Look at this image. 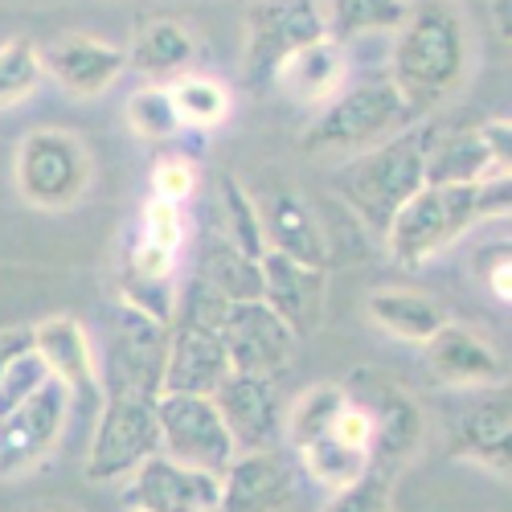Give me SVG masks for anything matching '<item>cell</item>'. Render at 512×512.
Here are the masks:
<instances>
[{
    "label": "cell",
    "instance_id": "1",
    "mask_svg": "<svg viewBox=\"0 0 512 512\" xmlns=\"http://www.w3.org/2000/svg\"><path fill=\"white\" fill-rule=\"evenodd\" d=\"M467 70H472V33H467V17L455 0L406 5L402 25L394 29L390 82L402 91L410 111L422 115L459 91Z\"/></svg>",
    "mask_w": 512,
    "mask_h": 512
},
{
    "label": "cell",
    "instance_id": "2",
    "mask_svg": "<svg viewBox=\"0 0 512 512\" xmlns=\"http://www.w3.org/2000/svg\"><path fill=\"white\" fill-rule=\"evenodd\" d=\"M512 181L488 177L476 185H422L386 226V250L398 267H422L484 218L512 209Z\"/></svg>",
    "mask_w": 512,
    "mask_h": 512
},
{
    "label": "cell",
    "instance_id": "3",
    "mask_svg": "<svg viewBox=\"0 0 512 512\" xmlns=\"http://www.w3.org/2000/svg\"><path fill=\"white\" fill-rule=\"evenodd\" d=\"M435 127H402L398 136L381 140L365 152H357V160H349L336 173V193L345 201L365 230L386 234V226L394 222V213L426 185V148H431Z\"/></svg>",
    "mask_w": 512,
    "mask_h": 512
},
{
    "label": "cell",
    "instance_id": "4",
    "mask_svg": "<svg viewBox=\"0 0 512 512\" xmlns=\"http://www.w3.org/2000/svg\"><path fill=\"white\" fill-rule=\"evenodd\" d=\"M414 123L410 103L402 99V91L390 78H369L357 82L349 91H336L320 119L308 127L304 136V152L312 156H349V152H365L381 140L398 136L402 127Z\"/></svg>",
    "mask_w": 512,
    "mask_h": 512
},
{
    "label": "cell",
    "instance_id": "5",
    "mask_svg": "<svg viewBox=\"0 0 512 512\" xmlns=\"http://www.w3.org/2000/svg\"><path fill=\"white\" fill-rule=\"evenodd\" d=\"M17 193L33 209H70L91 189L95 160L82 136L70 127H33L17 144L13 160Z\"/></svg>",
    "mask_w": 512,
    "mask_h": 512
},
{
    "label": "cell",
    "instance_id": "6",
    "mask_svg": "<svg viewBox=\"0 0 512 512\" xmlns=\"http://www.w3.org/2000/svg\"><path fill=\"white\" fill-rule=\"evenodd\" d=\"M160 451V422H156V398L136 394H111L99 406V422L91 435V451L82 472L95 484H111L132 476L144 459Z\"/></svg>",
    "mask_w": 512,
    "mask_h": 512
},
{
    "label": "cell",
    "instance_id": "7",
    "mask_svg": "<svg viewBox=\"0 0 512 512\" xmlns=\"http://www.w3.org/2000/svg\"><path fill=\"white\" fill-rule=\"evenodd\" d=\"M156 422H160V451L185 467H197V472L222 476L238 455L218 406L205 394H160Z\"/></svg>",
    "mask_w": 512,
    "mask_h": 512
},
{
    "label": "cell",
    "instance_id": "8",
    "mask_svg": "<svg viewBox=\"0 0 512 512\" xmlns=\"http://www.w3.org/2000/svg\"><path fill=\"white\" fill-rule=\"evenodd\" d=\"M324 37L316 0H263L246 17V78L250 87H271L279 66Z\"/></svg>",
    "mask_w": 512,
    "mask_h": 512
},
{
    "label": "cell",
    "instance_id": "9",
    "mask_svg": "<svg viewBox=\"0 0 512 512\" xmlns=\"http://www.w3.org/2000/svg\"><path fill=\"white\" fill-rule=\"evenodd\" d=\"M357 386H365V394L349 390V398H357L369 418H373V443H369V467L381 476H398L402 467L418 455L422 435H426V414L422 406L410 398V390H402L398 381L381 377V373H357Z\"/></svg>",
    "mask_w": 512,
    "mask_h": 512
},
{
    "label": "cell",
    "instance_id": "10",
    "mask_svg": "<svg viewBox=\"0 0 512 512\" xmlns=\"http://www.w3.org/2000/svg\"><path fill=\"white\" fill-rule=\"evenodd\" d=\"M218 336L226 345L234 373H254V377H271V381L291 369L295 345H300V336L291 332V324L267 300L226 304V312L218 320Z\"/></svg>",
    "mask_w": 512,
    "mask_h": 512
},
{
    "label": "cell",
    "instance_id": "11",
    "mask_svg": "<svg viewBox=\"0 0 512 512\" xmlns=\"http://www.w3.org/2000/svg\"><path fill=\"white\" fill-rule=\"evenodd\" d=\"M66 414L70 390L58 377H46L21 406L0 414V476H21L46 459L62 439Z\"/></svg>",
    "mask_w": 512,
    "mask_h": 512
},
{
    "label": "cell",
    "instance_id": "12",
    "mask_svg": "<svg viewBox=\"0 0 512 512\" xmlns=\"http://www.w3.org/2000/svg\"><path fill=\"white\" fill-rule=\"evenodd\" d=\"M168 324H156L152 316L136 308H119L115 345L107 353V377L103 394H136V398H160V377L168 357Z\"/></svg>",
    "mask_w": 512,
    "mask_h": 512
},
{
    "label": "cell",
    "instance_id": "13",
    "mask_svg": "<svg viewBox=\"0 0 512 512\" xmlns=\"http://www.w3.org/2000/svg\"><path fill=\"white\" fill-rule=\"evenodd\" d=\"M218 500H222V476L185 467L168 459L164 451L144 459L123 492V504L132 512H218Z\"/></svg>",
    "mask_w": 512,
    "mask_h": 512
},
{
    "label": "cell",
    "instance_id": "14",
    "mask_svg": "<svg viewBox=\"0 0 512 512\" xmlns=\"http://www.w3.org/2000/svg\"><path fill=\"white\" fill-rule=\"evenodd\" d=\"M218 406L226 431L242 451H275L283 439V418H279V398H275V381L271 377H254V373H226L222 386L209 394Z\"/></svg>",
    "mask_w": 512,
    "mask_h": 512
},
{
    "label": "cell",
    "instance_id": "15",
    "mask_svg": "<svg viewBox=\"0 0 512 512\" xmlns=\"http://www.w3.org/2000/svg\"><path fill=\"white\" fill-rule=\"evenodd\" d=\"M33 336V349L46 361L50 377H58L62 386L70 390V402L78 398L82 406H103V373H99V361L91 353V340L82 332V324L74 316H50L29 328Z\"/></svg>",
    "mask_w": 512,
    "mask_h": 512
},
{
    "label": "cell",
    "instance_id": "16",
    "mask_svg": "<svg viewBox=\"0 0 512 512\" xmlns=\"http://www.w3.org/2000/svg\"><path fill=\"white\" fill-rule=\"evenodd\" d=\"M426 361H431V373L451 390H492L508 381V365L488 340L455 324L439 328L426 340Z\"/></svg>",
    "mask_w": 512,
    "mask_h": 512
},
{
    "label": "cell",
    "instance_id": "17",
    "mask_svg": "<svg viewBox=\"0 0 512 512\" xmlns=\"http://www.w3.org/2000/svg\"><path fill=\"white\" fill-rule=\"evenodd\" d=\"M230 373V357L218 332L209 328H189L177 324L168 332V357H164V377L160 394H213Z\"/></svg>",
    "mask_w": 512,
    "mask_h": 512
},
{
    "label": "cell",
    "instance_id": "18",
    "mask_svg": "<svg viewBox=\"0 0 512 512\" xmlns=\"http://www.w3.org/2000/svg\"><path fill=\"white\" fill-rule=\"evenodd\" d=\"M451 455L484 463L492 472L508 476V459H512V406L500 386L480 394L467 410L455 414L451 422Z\"/></svg>",
    "mask_w": 512,
    "mask_h": 512
},
{
    "label": "cell",
    "instance_id": "19",
    "mask_svg": "<svg viewBox=\"0 0 512 512\" xmlns=\"http://www.w3.org/2000/svg\"><path fill=\"white\" fill-rule=\"evenodd\" d=\"M41 66H46V74L58 78L70 95L99 99L127 70V54L119 46H111V41H99V37H62L41 54Z\"/></svg>",
    "mask_w": 512,
    "mask_h": 512
},
{
    "label": "cell",
    "instance_id": "20",
    "mask_svg": "<svg viewBox=\"0 0 512 512\" xmlns=\"http://www.w3.org/2000/svg\"><path fill=\"white\" fill-rule=\"evenodd\" d=\"M263 300L291 324L295 336H304L324 316V267H304L279 250H267L263 259Z\"/></svg>",
    "mask_w": 512,
    "mask_h": 512
},
{
    "label": "cell",
    "instance_id": "21",
    "mask_svg": "<svg viewBox=\"0 0 512 512\" xmlns=\"http://www.w3.org/2000/svg\"><path fill=\"white\" fill-rule=\"evenodd\" d=\"M291 504V472L275 451H242L222 472L218 512H283Z\"/></svg>",
    "mask_w": 512,
    "mask_h": 512
},
{
    "label": "cell",
    "instance_id": "22",
    "mask_svg": "<svg viewBox=\"0 0 512 512\" xmlns=\"http://www.w3.org/2000/svg\"><path fill=\"white\" fill-rule=\"evenodd\" d=\"M263 234H267V250H279L287 259L304 263V267H324L332 263V242H328V230L316 222L312 205L291 193V189H279L263 209Z\"/></svg>",
    "mask_w": 512,
    "mask_h": 512
},
{
    "label": "cell",
    "instance_id": "23",
    "mask_svg": "<svg viewBox=\"0 0 512 512\" xmlns=\"http://www.w3.org/2000/svg\"><path fill=\"white\" fill-rule=\"evenodd\" d=\"M345 74H349L345 50H340L336 41L320 37V41H312V46H304L300 54H291V58L279 66L275 87H279L283 95H291L295 103H328V99L340 91Z\"/></svg>",
    "mask_w": 512,
    "mask_h": 512
},
{
    "label": "cell",
    "instance_id": "24",
    "mask_svg": "<svg viewBox=\"0 0 512 512\" xmlns=\"http://www.w3.org/2000/svg\"><path fill=\"white\" fill-rule=\"evenodd\" d=\"M365 312H369V320L381 332H390L398 340H410V345H426V340H431L439 328L451 324L443 304H435L431 295H422V291H406V287H381V291H373Z\"/></svg>",
    "mask_w": 512,
    "mask_h": 512
},
{
    "label": "cell",
    "instance_id": "25",
    "mask_svg": "<svg viewBox=\"0 0 512 512\" xmlns=\"http://www.w3.org/2000/svg\"><path fill=\"white\" fill-rule=\"evenodd\" d=\"M488 177H508V173H496L480 127L431 136V148H426V185H476Z\"/></svg>",
    "mask_w": 512,
    "mask_h": 512
},
{
    "label": "cell",
    "instance_id": "26",
    "mask_svg": "<svg viewBox=\"0 0 512 512\" xmlns=\"http://www.w3.org/2000/svg\"><path fill=\"white\" fill-rule=\"evenodd\" d=\"M197 279H205L222 300H263V267L259 259H250L246 250H238L226 234L209 238L201 246V267Z\"/></svg>",
    "mask_w": 512,
    "mask_h": 512
},
{
    "label": "cell",
    "instance_id": "27",
    "mask_svg": "<svg viewBox=\"0 0 512 512\" xmlns=\"http://www.w3.org/2000/svg\"><path fill=\"white\" fill-rule=\"evenodd\" d=\"M193 54V33L181 21H152L136 33L132 50H127V66L140 70L144 78H177L189 70Z\"/></svg>",
    "mask_w": 512,
    "mask_h": 512
},
{
    "label": "cell",
    "instance_id": "28",
    "mask_svg": "<svg viewBox=\"0 0 512 512\" xmlns=\"http://www.w3.org/2000/svg\"><path fill=\"white\" fill-rule=\"evenodd\" d=\"M324 37L328 41H353L365 33H394L406 17V0H316Z\"/></svg>",
    "mask_w": 512,
    "mask_h": 512
},
{
    "label": "cell",
    "instance_id": "29",
    "mask_svg": "<svg viewBox=\"0 0 512 512\" xmlns=\"http://www.w3.org/2000/svg\"><path fill=\"white\" fill-rule=\"evenodd\" d=\"M168 99L177 107L181 127H193V132H213V127L226 123V115H230L226 87L213 78H201V74H177L173 87H168Z\"/></svg>",
    "mask_w": 512,
    "mask_h": 512
},
{
    "label": "cell",
    "instance_id": "30",
    "mask_svg": "<svg viewBox=\"0 0 512 512\" xmlns=\"http://www.w3.org/2000/svg\"><path fill=\"white\" fill-rule=\"evenodd\" d=\"M349 402V390L345 386H332V381H320V386H312L300 402L291 406V414L283 418V439L291 447H304L320 435L332 431V422L340 414V406Z\"/></svg>",
    "mask_w": 512,
    "mask_h": 512
},
{
    "label": "cell",
    "instance_id": "31",
    "mask_svg": "<svg viewBox=\"0 0 512 512\" xmlns=\"http://www.w3.org/2000/svg\"><path fill=\"white\" fill-rule=\"evenodd\" d=\"M295 451H300V463L308 467V476L320 480V484L332 488V492L345 488V484H353L357 476H365V467H369V455H365V451L345 447V443L332 439V435H320V439L295 447Z\"/></svg>",
    "mask_w": 512,
    "mask_h": 512
},
{
    "label": "cell",
    "instance_id": "32",
    "mask_svg": "<svg viewBox=\"0 0 512 512\" xmlns=\"http://www.w3.org/2000/svg\"><path fill=\"white\" fill-rule=\"evenodd\" d=\"M222 205H226V238L238 250H246L250 259H263L267 254V234H263L259 205L250 201V193L242 189V181L234 173L222 177Z\"/></svg>",
    "mask_w": 512,
    "mask_h": 512
},
{
    "label": "cell",
    "instance_id": "33",
    "mask_svg": "<svg viewBox=\"0 0 512 512\" xmlns=\"http://www.w3.org/2000/svg\"><path fill=\"white\" fill-rule=\"evenodd\" d=\"M41 74H46V66H41V54L33 41H25V37L5 41V46H0V107L25 103L37 91Z\"/></svg>",
    "mask_w": 512,
    "mask_h": 512
},
{
    "label": "cell",
    "instance_id": "34",
    "mask_svg": "<svg viewBox=\"0 0 512 512\" xmlns=\"http://www.w3.org/2000/svg\"><path fill=\"white\" fill-rule=\"evenodd\" d=\"M127 127L148 144L173 140L177 132H185L173 99H168V87H140V91L127 95Z\"/></svg>",
    "mask_w": 512,
    "mask_h": 512
},
{
    "label": "cell",
    "instance_id": "35",
    "mask_svg": "<svg viewBox=\"0 0 512 512\" xmlns=\"http://www.w3.org/2000/svg\"><path fill=\"white\" fill-rule=\"evenodd\" d=\"M390 496H394V476H381L373 467H365V476L336 488L324 512H390Z\"/></svg>",
    "mask_w": 512,
    "mask_h": 512
},
{
    "label": "cell",
    "instance_id": "36",
    "mask_svg": "<svg viewBox=\"0 0 512 512\" xmlns=\"http://www.w3.org/2000/svg\"><path fill=\"white\" fill-rule=\"evenodd\" d=\"M144 242L152 246H164V250H181L185 242V209L177 201H164V197H148L144 213H140V234Z\"/></svg>",
    "mask_w": 512,
    "mask_h": 512
},
{
    "label": "cell",
    "instance_id": "37",
    "mask_svg": "<svg viewBox=\"0 0 512 512\" xmlns=\"http://www.w3.org/2000/svg\"><path fill=\"white\" fill-rule=\"evenodd\" d=\"M193 193H197V168H193V160H185V156L156 160V168H152V197L185 205Z\"/></svg>",
    "mask_w": 512,
    "mask_h": 512
},
{
    "label": "cell",
    "instance_id": "38",
    "mask_svg": "<svg viewBox=\"0 0 512 512\" xmlns=\"http://www.w3.org/2000/svg\"><path fill=\"white\" fill-rule=\"evenodd\" d=\"M476 275L488 283V291L496 295L500 304L512 300V250H508V238L496 242V246H488L480 254V259H476Z\"/></svg>",
    "mask_w": 512,
    "mask_h": 512
},
{
    "label": "cell",
    "instance_id": "39",
    "mask_svg": "<svg viewBox=\"0 0 512 512\" xmlns=\"http://www.w3.org/2000/svg\"><path fill=\"white\" fill-rule=\"evenodd\" d=\"M480 136L492 152L496 173H508V164H512V123L508 119H488V123H480Z\"/></svg>",
    "mask_w": 512,
    "mask_h": 512
},
{
    "label": "cell",
    "instance_id": "40",
    "mask_svg": "<svg viewBox=\"0 0 512 512\" xmlns=\"http://www.w3.org/2000/svg\"><path fill=\"white\" fill-rule=\"evenodd\" d=\"M25 345H33V336L29 332H13V336H0V373H5V361L17 353V349H25Z\"/></svg>",
    "mask_w": 512,
    "mask_h": 512
},
{
    "label": "cell",
    "instance_id": "41",
    "mask_svg": "<svg viewBox=\"0 0 512 512\" xmlns=\"http://www.w3.org/2000/svg\"><path fill=\"white\" fill-rule=\"evenodd\" d=\"M492 25L508 41V33H512V0H492Z\"/></svg>",
    "mask_w": 512,
    "mask_h": 512
}]
</instances>
